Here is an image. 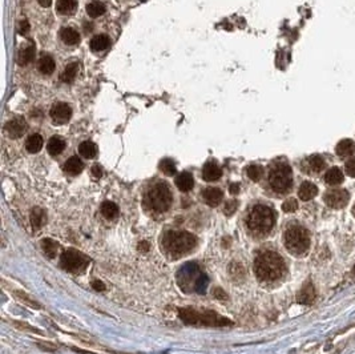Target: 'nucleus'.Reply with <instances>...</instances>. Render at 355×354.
Masks as SVG:
<instances>
[{
	"mask_svg": "<svg viewBox=\"0 0 355 354\" xmlns=\"http://www.w3.org/2000/svg\"><path fill=\"white\" fill-rule=\"evenodd\" d=\"M77 8V1L76 0H57L56 9L61 15H72Z\"/></svg>",
	"mask_w": 355,
	"mask_h": 354,
	"instance_id": "obj_23",
	"label": "nucleus"
},
{
	"mask_svg": "<svg viewBox=\"0 0 355 354\" xmlns=\"http://www.w3.org/2000/svg\"><path fill=\"white\" fill-rule=\"evenodd\" d=\"M41 248H43L44 255L47 256L48 259H53L57 251H59V244L56 243L55 240L44 239L41 241Z\"/></svg>",
	"mask_w": 355,
	"mask_h": 354,
	"instance_id": "obj_28",
	"label": "nucleus"
},
{
	"mask_svg": "<svg viewBox=\"0 0 355 354\" xmlns=\"http://www.w3.org/2000/svg\"><path fill=\"white\" fill-rule=\"evenodd\" d=\"M64 148H65V141H64L61 137H59V136H53V137H51L47 144L48 153H49L51 156L60 155V153L64 151Z\"/></svg>",
	"mask_w": 355,
	"mask_h": 354,
	"instance_id": "obj_19",
	"label": "nucleus"
},
{
	"mask_svg": "<svg viewBox=\"0 0 355 354\" xmlns=\"http://www.w3.org/2000/svg\"><path fill=\"white\" fill-rule=\"evenodd\" d=\"M318 195V188L310 181H305L301 184L300 189H298V196L302 201H309V200L314 199Z\"/></svg>",
	"mask_w": 355,
	"mask_h": 354,
	"instance_id": "obj_15",
	"label": "nucleus"
},
{
	"mask_svg": "<svg viewBox=\"0 0 355 354\" xmlns=\"http://www.w3.org/2000/svg\"><path fill=\"white\" fill-rule=\"evenodd\" d=\"M325 181H326L329 185H340V184L344 181V173H342L340 168H332V169H329V171L326 172Z\"/></svg>",
	"mask_w": 355,
	"mask_h": 354,
	"instance_id": "obj_26",
	"label": "nucleus"
},
{
	"mask_svg": "<svg viewBox=\"0 0 355 354\" xmlns=\"http://www.w3.org/2000/svg\"><path fill=\"white\" fill-rule=\"evenodd\" d=\"M237 208H238V201L237 200H229V201H226L225 207H224V213L226 216H232L237 211Z\"/></svg>",
	"mask_w": 355,
	"mask_h": 354,
	"instance_id": "obj_38",
	"label": "nucleus"
},
{
	"mask_svg": "<svg viewBox=\"0 0 355 354\" xmlns=\"http://www.w3.org/2000/svg\"><path fill=\"white\" fill-rule=\"evenodd\" d=\"M79 152L84 159H93L97 155V147L92 141H84L79 145Z\"/></svg>",
	"mask_w": 355,
	"mask_h": 354,
	"instance_id": "obj_27",
	"label": "nucleus"
},
{
	"mask_svg": "<svg viewBox=\"0 0 355 354\" xmlns=\"http://www.w3.org/2000/svg\"><path fill=\"white\" fill-rule=\"evenodd\" d=\"M111 44V40L108 37L107 35H96L95 37H92L91 40V49L93 52H100L107 49Z\"/></svg>",
	"mask_w": 355,
	"mask_h": 354,
	"instance_id": "obj_22",
	"label": "nucleus"
},
{
	"mask_svg": "<svg viewBox=\"0 0 355 354\" xmlns=\"http://www.w3.org/2000/svg\"><path fill=\"white\" fill-rule=\"evenodd\" d=\"M60 264L67 272L79 275L87 269L88 264H89V257L76 249H67L61 255Z\"/></svg>",
	"mask_w": 355,
	"mask_h": 354,
	"instance_id": "obj_8",
	"label": "nucleus"
},
{
	"mask_svg": "<svg viewBox=\"0 0 355 354\" xmlns=\"http://www.w3.org/2000/svg\"><path fill=\"white\" fill-rule=\"evenodd\" d=\"M309 165H310V168H312L314 172H321L325 168L324 157H321V156L318 155L312 156V157L309 159Z\"/></svg>",
	"mask_w": 355,
	"mask_h": 354,
	"instance_id": "obj_36",
	"label": "nucleus"
},
{
	"mask_svg": "<svg viewBox=\"0 0 355 354\" xmlns=\"http://www.w3.org/2000/svg\"><path fill=\"white\" fill-rule=\"evenodd\" d=\"M197 244L196 236L184 231H172L168 232L164 237V247L172 253L182 255L186 252L192 251Z\"/></svg>",
	"mask_w": 355,
	"mask_h": 354,
	"instance_id": "obj_5",
	"label": "nucleus"
},
{
	"mask_svg": "<svg viewBox=\"0 0 355 354\" xmlns=\"http://www.w3.org/2000/svg\"><path fill=\"white\" fill-rule=\"evenodd\" d=\"M208 285H209V279H208V276L201 275V276H198V279L196 280L194 289H196V292H197V293H200V295H204L206 291V288H208Z\"/></svg>",
	"mask_w": 355,
	"mask_h": 354,
	"instance_id": "obj_35",
	"label": "nucleus"
},
{
	"mask_svg": "<svg viewBox=\"0 0 355 354\" xmlns=\"http://www.w3.org/2000/svg\"><path fill=\"white\" fill-rule=\"evenodd\" d=\"M92 175L95 176L96 179H100V177L103 176V169H101V167H100V165H93V167H92Z\"/></svg>",
	"mask_w": 355,
	"mask_h": 354,
	"instance_id": "obj_43",
	"label": "nucleus"
},
{
	"mask_svg": "<svg viewBox=\"0 0 355 354\" xmlns=\"http://www.w3.org/2000/svg\"><path fill=\"white\" fill-rule=\"evenodd\" d=\"M37 68H39V71L41 72V73H44V75H51L56 68L55 60L52 59L49 55L43 56V57H40L39 63H37Z\"/></svg>",
	"mask_w": 355,
	"mask_h": 354,
	"instance_id": "obj_24",
	"label": "nucleus"
},
{
	"mask_svg": "<svg viewBox=\"0 0 355 354\" xmlns=\"http://www.w3.org/2000/svg\"><path fill=\"white\" fill-rule=\"evenodd\" d=\"M176 185L181 192H189L194 187V179L189 172H182L176 177Z\"/></svg>",
	"mask_w": 355,
	"mask_h": 354,
	"instance_id": "obj_16",
	"label": "nucleus"
},
{
	"mask_svg": "<svg viewBox=\"0 0 355 354\" xmlns=\"http://www.w3.org/2000/svg\"><path fill=\"white\" fill-rule=\"evenodd\" d=\"M137 248H138V251L149 252L150 244L148 243V241H140V243H138V245H137Z\"/></svg>",
	"mask_w": 355,
	"mask_h": 354,
	"instance_id": "obj_45",
	"label": "nucleus"
},
{
	"mask_svg": "<svg viewBox=\"0 0 355 354\" xmlns=\"http://www.w3.org/2000/svg\"><path fill=\"white\" fill-rule=\"evenodd\" d=\"M285 247L293 255H302L310 247V236L309 232L302 227H292L285 232Z\"/></svg>",
	"mask_w": 355,
	"mask_h": 354,
	"instance_id": "obj_6",
	"label": "nucleus"
},
{
	"mask_svg": "<svg viewBox=\"0 0 355 354\" xmlns=\"http://www.w3.org/2000/svg\"><path fill=\"white\" fill-rule=\"evenodd\" d=\"M47 221V216H45V212L41 209V208H33L31 212V224L32 227L35 229H40L43 227L44 224Z\"/></svg>",
	"mask_w": 355,
	"mask_h": 354,
	"instance_id": "obj_25",
	"label": "nucleus"
},
{
	"mask_svg": "<svg viewBox=\"0 0 355 354\" xmlns=\"http://www.w3.org/2000/svg\"><path fill=\"white\" fill-rule=\"evenodd\" d=\"M83 161H81L77 156H72V157H69V159L65 161V164H64V171L69 173V175H79V173H81V171H83Z\"/></svg>",
	"mask_w": 355,
	"mask_h": 354,
	"instance_id": "obj_17",
	"label": "nucleus"
},
{
	"mask_svg": "<svg viewBox=\"0 0 355 354\" xmlns=\"http://www.w3.org/2000/svg\"><path fill=\"white\" fill-rule=\"evenodd\" d=\"M84 28H87L88 32L92 31V24H84Z\"/></svg>",
	"mask_w": 355,
	"mask_h": 354,
	"instance_id": "obj_48",
	"label": "nucleus"
},
{
	"mask_svg": "<svg viewBox=\"0 0 355 354\" xmlns=\"http://www.w3.org/2000/svg\"><path fill=\"white\" fill-rule=\"evenodd\" d=\"M202 197L209 207H217L222 201L224 193L218 188H206L205 191L202 192Z\"/></svg>",
	"mask_w": 355,
	"mask_h": 354,
	"instance_id": "obj_13",
	"label": "nucleus"
},
{
	"mask_svg": "<svg viewBox=\"0 0 355 354\" xmlns=\"http://www.w3.org/2000/svg\"><path fill=\"white\" fill-rule=\"evenodd\" d=\"M221 168L218 167L216 163H213V161L206 163L205 165H204V168H202V179L205 180V181H209V183L217 181L218 179H221Z\"/></svg>",
	"mask_w": 355,
	"mask_h": 354,
	"instance_id": "obj_12",
	"label": "nucleus"
},
{
	"mask_svg": "<svg viewBox=\"0 0 355 354\" xmlns=\"http://www.w3.org/2000/svg\"><path fill=\"white\" fill-rule=\"evenodd\" d=\"M337 155L341 157H346V156H352L355 152V143L350 139H345L338 143L336 148Z\"/></svg>",
	"mask_w": 355,
	"mask_h": 354,
	"instance_id": "obj_21",
	"label": "nucleus"
},
{
	"mask_svg": "<svg viewBox=\"0 0 355 354\" xmlns=\"http://www.w3.org/2000/svg\"><path fill=\"white\" fill-rule=\"evenodd\" d=\"M160 169H161L162 173L166 176H173L174 173L177 172L176 164H174L173 160L170 159L161 160V163H160Z\"/></svg>",
	"mask_w": 355,
	"mask_h": 354,
	"instance_id": "obj_34",
	"label": "nucleus"
},
{
	"mask_svg": "<svg viewBox=\"0 0 355 354\" xmlns=\"http://www.w3.org/2000/svg\"><path fill=\"white\" fill-rule=\"evenodd\" d=\"M33 57H35V47L28 45L19 53V64L20 65H27L33 60Z\"/></svg>",
	"mask_w": 355,
	"mask_h": 354,
	"instance_id": "obj_32",
	"label": "nucleus"
},
{
	"mask_svg": "<svg viewBox=\"0 0 355 354\" xmlns=\"http://www.w3.org/2000/svg\"><path fill=\"white\" fill-rule=\"evenodd\" d=\"M276 223V215L272 208L256 205L248 216V227L257 233H268Z\"/></svg>",
	"mask_w": 355,
	"mask_h": 354,
	"instance_id": "obj_3",
	"label": "nucleus"
},
{
	"mask_svg": "<svg viewBox=\"0 0 355 354\" xmlns=\"http://www.w3.org/2000/svg\"><path fill=\"white\" fill-rule=\"evenodd\" d=\"M19 32L20 35H27L28 32H29V23H28V20H21V21H20Z\"/></svg>",
	"mask_w": 355,
	"mask_h": 354,
	"instance_id": "obj_42",
	"label": "nucleus"
},
{
	"mask_svg": "<svg viewBox=\"0 0 355 354\" xmlns=\"http://www.w3.org/2000/svg\"><path fill=\"white\" fill-rule=\"evenodd\" d=\"M77 71H79V64L77 63H71L68 64L64 72L60 75V80L64 81V83H72L75 80L76 75H77Z\"/></svg>",
	"mask_w": 355,
	"mask_h": 354,
	"instance_id": "obj_29",
	"label": "nucleus"
},
{
	"mask_svg": "<svg viewBox=\"0 0 355 354\" xmlns=\"http://www.w3.org/2000/svg\"><path fill=\"white\" fill-rule=\"evenodd\" d=\"M60 37L67 45H76L80 43V33L73 28H63L60 32Z\"/></svg>",
	"mask_w": 355,
	"mask_h": 354,
	"instance_id": "obj_18",
	"label": "nucleus"
},
{
	"mask_svg": "<svg viewBox=\"0 0 355 354\" xmlns=\"http://www.w3.org/2000/svg\"><path fill=\"white\" fill-rule=\"evenodd\" d=\"M256 276L262 281L280 279L285 272V263L280 255L274 252H264L254 261Z\"/></svg>",
	"mask_w": 355,
	"mask_h": 354,
	"instance_id": "obj_1",
	"label": "nucleus"
},
{
	"mask_svg": "<svg viewBox=\"0 0 355 354\" xmlns=\"http://www.w3.org/2000/svg\"><path fill=\"white\" fill-rule=\"evenodd\" d=\"M345 171H346V173H348L349 176L355 177V160L354 159L349 160L348 163L345 164Z\"/></svg>",
	"mask_w": 355,
	"mask_h": 354,
	"instance_id": "obj_40",
	"label": "nucleus"
},
{
	"mask_svg": "<svg viewBox=\"0 0 355 354\" xmlns=\"http://www.w3.org/2000/svg\"><path fill=\"white\" fill-rule=\"evenodd\" d=\"M298 209V201L296 199H289L282 204V211L286 213H293Z\"/></svg>",
	"mask_w": 355,
	"mask_h": 354,
	"instance_id": "obj_37",
	"label": "nucleus"
},
{
	"mask_svg": "<svg viewBox=\"0 0 355 354\" xmlns=\"http://www.w3.org/2000/svg\"><path fill=\"white\" fill-rule=\"evenodd\" d=\"M353 215H354V217H355V205H354V208H353Z\"/></svg>",
	"mask_w": 355,
	"mask_h": 354,
	"instance_id": "obj_49",
	"label": "nucleus"
},
{
	"mask_svg": "<svg viewBox=\"0 0 355 354\" xmlns=\"http://www.w3.org/2000/svg\"><path fill=\"white\" fill-rule=\"evenodd\" d=\"M43 144L44 140L43 137H41V135L33 133V135L29 136L27 141H25V148H27V151L29 152V153H37V152H40V149L43 148Z\"/></svg>",
	"mask_w": 355,
	"mask_h": 354,
	"instance_id": "obj_20",
	"label": "nucleus"
},
{
	"mask_svg": "<svg viewBox=\"0 0 355 354\" xmlns=\"http://www.w3.org/2000/svg\"><path fill=\"white\" fill-rule=\"evenodd\" d=\"M314 299H316V291H314V287L310 283L305 284L304 288L297 295V301L300 304H305V305L312 304Z\"/></svg>",
	"mask_w": 355,
	"mask_h": 354,
	"instance_id": "obj_14",
	"label": "nucleus"
},
{
	"mask_svg": "<svg viewBox=\"0 0 355 354\" xmlns=\"http://www.w3.org/2000/svg\"><path fill=\"white\" fill-rule=\"evenodd\" d=\"M246 175L252 181H260L261 177L264 176V168L261 165H249L246 168Z\"/></svg>",
	"mask_w": 355,
	"mask_h": 354,
	"instance_id": "obj_33",
	"label": "nucleus"
},
{
	"mask_svg": "<svg viewBox=\"0 0 355 354\" xmlns=\"http://www.w3.org/2000/svg\"><path fill=\"white\" fill-rule=\"evenodd\" d=\"M213 295H214V297H216V299H218V300L228 299V295H226L225 292L222 291L221 288H217V289H216V291H214Z\"/></svg>",
	"mask_w": 355,
	"mask_h": 354,
	"instance_id": "obj_44",
	"label": "nucleus"
},
{
	"mask_svg": "<svg viewBox=\"0 0 355 354\" xmlns=\"http://www.w3.org/2000/svg\"><path fill=\"white\" fill-rule=\"evenodd\" d=\"M15 295L19 297V300L21 301V303H24V304H27L28 307H32V308H40V305L39 304H36V303H33L31 299H28L27 296L24 295V293H17V292H15Z\"/></svg>",
	"mask_w": 355,
	"mask_h": 354,
	"instance_id": "obj_39",
	"label": "nucleus"
},
{
	"mask_svg": "<svg viewBox=\"0 0 355 354\" xmlns=\"http://www.w3.org/2000/svg\"><path fill=\"white\" fill-rule=\"evenodd\" d=\"M350 196L348 191L345 189H337V191H330L325 195V203L328 204L330 208L334 209H341L348 205Z\"/></svg>",
	"mask_w": 355,
	"mask_h": 354,
	"instance_id": "obj_9",
	"label": "nucleus"
},
{
	"mask_svg": "<svg viewBox=\"0 0 355 354\" xmlns=\"http://www.w3.org/2000/svg\"><path fill=\"white\" fill-rule=\"evenodd\" d=\"M49 116H51L52 121L55 124H65L71 120L72 109L68 104L57 103L51 108Z\"/></svg>",
	"mask_w": 355,
	"mask_h": 354,
	"instance_id": "obj_10",
	"label": "nucleus"
},
{
	"mask_svg": "<svg viewBox=\"0 0 355 354\" xmlns=\"http://www.w3.org/2000/svg\"><path fill=\"white\" fill-rule=\"evenodd\" d=\"M353 271H354V273H355V265H354V268H353Z\"/></svg>",
	"mask_w": 355,
	"mask_h": 354,
	"instance_id": "obj_50",
	"label": "nucleus"
},
{
	"mask_svg": "<svg viewBox=\"0 0 355 354\" xmlns=\"http://www.w3.org/2000/svg\"><path fill=\"white\" fill-rule=\"evenodd\" d=\"M178 316L186 325H204V327H230L233 323L226 317L217 315L213 311L197 312L189 308L178 309Z\"/></svg>",
	"mask_w": 355,
	"mask_h": 354,
	"instance_id": "obj_2",
	"label": "nucleus"
},
{
	"mask_svg": "<svg viewBox=\"0 0 355 354\" xmlns=\"http://www.w3.org/2000/svg\"><path fill=\"white\" fill-rule=\"evenodd\" d=\"M5 131L11 139H19L27 131V123L23 117H15L5 124Z\"/></svg>",
	"mask_w": 355,
	"mask_h": 354,
	"instance_id": "obj_11",
	"label": "nucleus"
},
{
	"mask_svg": "<svg viewBox=\"0 0 355 354\" xmlns=\"http://www.w3.org/2000/svg\"><path fill=\"white\" fill-rule=\"evenodd\" d=\"M101 213L105 219H115L118 215V207L113 201H104L101 205Z\"/></svg>",
	"mask_w": 355,
	"mask_h": 354,
	"instance_id": "obj_30",
	"label": "nucleus"
},
{
	"mask_svg": "<svg viewBox=\"0 0 355 354\" xmlns=\"http://www.w3.org/2000/svg\"><path fill=\"white\" fill-rule=\"evenodd\" d=\"M91 287L97 292H104L105 289H107L105 284H104L103 281H100V280H93V281L91 283Z\"/></svg>",
	"mask_w": 355,
	"mask_h": 354,
	"instance_id": "obj_41",
	"label": "nucleus"
},
{
	"mask_svg": "<svg viewBox=\"0 0 355 354\" xmlns=\"http://www.w3.org/2000/svg\"><path fill=\"white\" fill-rule=\"evenodd\" d=\"M229 192L232 193V195H238V193H240V184L237 183L232 184V185L229 187Z\"/></svg>",
	"mask_w": 355,
	"mask_h": 354,
	"instance_id": "obj_46",
	"label": "nucleus"
},
{
	"mask_svg": "<svg viewBox=\"0 0 355 354\" xmlns=\"http://www.w3.org/2000/svg\"><path fill=\"white\" fill-rule=\"evenodd\" d=\"M270 187L277 193H286L293 185L292 168L288 164H278L273 168L269 175Z\"/></svg>",
	"mask_w": 355,
	"mask_h": 354,
	"instance_id": "obj_7",
	"label": "nucleus"
},
{
	"mask_svg": "<svg viewBox=\"0 0 355 354\" xmlns=\"http://www.w3.org/2000/svg\"><path fill=\"white\" fill-rule=\"evenodd\" d=\"M144 201L152 211L162 213L168 211L172 205V192L165 183H157L150 188Z\"/></svg>",
	"mask_w": 355,
	"mask_h": 354,
	"instance_id": "obj_4",
	"label": "nucleus"
},
{
	"mask_svg": "<svg viewBox=\"0 0 355 354\" xmlns=\"http://www.w3.org/2000/svg\"><path fill=\"white\" fill-rule=\"evenodd\" d=\"M41 7H49L52 4V0H37Z\"/></svg>",
	"mask_w": 355,
	"mask_h": 354,
	"instance_id": "obj_47",
	"label": "nucleus"
},
{
	"mask_svg": "<svg viewBox=\"0 0 355 354\" xmlns=\"http://www.w3.org/2000/svg\"><path fill=\"white\" fill-rule=\"evenodd\" d=\"M87 13L91 17L96 19V17L105 13V5L101 1H92L87 5Z\"/></svg>",
	"mask_w": 355,
	"mask_h": 354,
	"instance_id": "obj_31",
	"label": "nucleus"
}]
</instances>
